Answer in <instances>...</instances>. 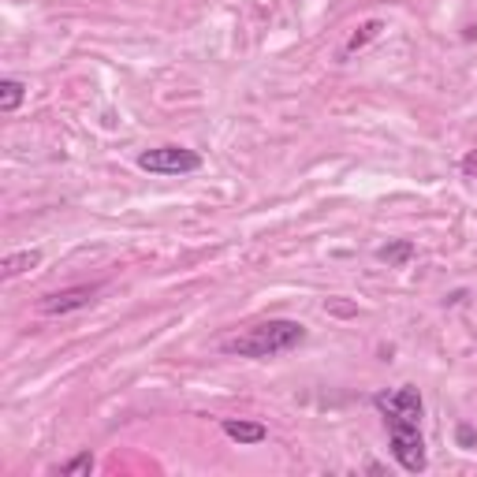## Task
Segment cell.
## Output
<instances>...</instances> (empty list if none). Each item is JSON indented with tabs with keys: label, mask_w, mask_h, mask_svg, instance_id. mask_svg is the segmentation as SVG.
Wrapping results in <instances>:
<instances>
[{
	"label": "cell",
	"mask_w": 477,
	"mask_h": 477,
	"mask_svg": "<svg viewBox=\"0 0 477 477\" xmlns=\"http://www.w3.org/2000/svg\"><path fill=\"white\" fill-rule=\"evenodd\" d=\"M42 265V250H19V254H8L4 258V280H15V276H23V273H30V269H37Z\"/></svg>",
	"instance_id": "cell-8"
},
{
	"label": "cell",
	"mask_w": 477,
	"mask_h": 477,
	"mask_svg": "<svg viewBox=\"0 0 477 477\" xmlns=\"http://www.w3.org/2000/svg\"><path fill=\"white\" fill-rule=\"evenodd\" d=\"M373 407L385 414L388 425H422V392L414 385H403V388H392V392H377L373 395Z\"/></svg>",
	"instance_id": "cell-2"
},
{
	"label": "cell",
	"mask_w": 477,
	"mask_h": 477,
	"mask_svg": "<svg viewBox=\"0 0 477 477\" xmlns=\"http://www.w3.org/2000/svg\"><path fill=\"white\" fill-rule=\"evenodd\" d=\"M98 283H79V288H64V291H52L45 295L42 302H37V310H42L45 317H64L71 310H86L98 302Z\"/></svg>",
	"instance_id": "cell-5"
},
{
	"label": "cell",
	"mask_w": 477,
	"mask_h": 477,
	"mask_svg": "<svg viewBox=\"0 0 477 477\" xmlns=\"http://www.w3.org/2000/svg\"><path fill=\"white\" fill-rule=\"evenodd\" d=\"M388 436H392L395 463L403 466L407 473H422L429 466L425 441H422V429H417V425H388Z\"/></svg>",
	"instance_id": "cell-4"
},
{
	"label": "cell",
	"mask_w": 477,
	"mask_h": 477,
	"mask_svg": "<svg viewBox=\"0 0 477 477\" xmlns=\"http://www.w3.org/2000/svg\"><path fill=\"white\" fill-rule=\"evenodd\" d=\"M410 258H414V242H410V239L385 242V246H380V250H377V261L392 265V269H403V265H410Z\"/></svg>",
	"instance_id": "cell-7"
},
{
	"label": "cell",
	"mask_w": 477,
	"mask_h": 477,
	"mask_svg": "<svg viewBox=\"0 0 477 477\" xmlns=\"http://www.w3.org/2000/svg\"><path fill=\"white\" fill-rule=\"evenodd\" d=\"M27 98V86L19 79H4L0 83V112H15Z\"/></svg>",
	"instance_id": "cell-10"
},
{
	"label": "cell",
	"mask_w": 477,
	"mask_h": 477,
	"mask_svg": "<svg viewBox=\"0 0 477 477\" xmlns=\"http://www.w3.org/2000/svg\"><path fill=\"white\" fill-rule=\"evenodd\" d=\"M90 470H93V455H90V451L75 455V459H68V463L56 466V473H64V477H86Z\"/></svg>",
	"instance_id": "cell-11"
},
{
	"label": "cell",
	"mask_w": 477,
	"mask_h": 477,
	"mask_svg": "<svg viewBox=\"0 0 477 477\" xmlns=\"http://www.w3.org/2000/svg\"><path fill=\"white\" fill-rule=\"evenodd\" d=\"M463 176L466 179H477V149H470V154L463 157Z\"/></svg>",
	"instance_id": "cell-13"
},
{
	"label": "cell",
	"mask_w": 477,
	"mask_h": 477,
	"mask_svg": "<svg viewBox=\"0 0 477 477\" xmlns=\"http://www.w3.org/2000/svg\"><path fill=\"white\" fill-rule=\"evenodd\" d=\"M455 444H459L463 451H473L477 448V433H473V425H459V429H455Z\"/></svg>",
	"instance_id": "cell-12"
},
{
	"label": "cell",
	"mask_w": 477,
	"mask_h": 477,
	"mask_svg": "<svg viewBox=\"0 0 477 477\" xmlns=\"http://www.w3.org/2000/svg\"><path fill=\"white\" fill-rule=\"evenodd\" d=\"M306 339V329L298 321H288V317H276V321H261L254 329H246L232 339H224V354H239V358H276L283 351L298 347Z\"/></svg>",
	"instance_id": "cell-1"
},
{
	"label": "cell",
	"mask_w": 477,
	"mask_h": 477,
	"mask_svg": "<svg viewBox=\"0 0 477 477\" xmlns=\"http://www.w3.org/2000/svg\"><path fill=\"white\" fill-rule=\"evenodd\" d=\"M380 30H385V23H380V19H370V23H362V27L351 34V42L343 45V52H339V56H351V52H358V49H366Z\"/></svg>",
	"instance_id": "cell-9"
},
{
	"label": "cell",
	"mask_w": 477,
	"mask_h": 477,
	"mask_svg": "<svg viewBox=\"0 0 477 477\" xmlns=\"http://www.w3.org/2000/svg\"><path fill=\"white\" fill-rule=\"evenodd\" d=\"M220 429L227 441H235V444H261L265 436H269V429L261 422H250V417H224Z\"/></svg>",
	"instance_id": "cell-6"
},
{
	"label": "cell",
	"mask_w": 477,
	"mask_h": 477,
	"mask_svg": "<svg viewBox=\"0 0 477 477\" xmlns=\"http://www.w3.org/2000/svg\"><path fill=\"white\" fill-rule=\"evenodd\" d=\"M139 168L154 171V176H190V171L202 168V157L187 146H157L139 154Z\"/></svg>",
	"instance_id": "cell-3"
}]
</instances>
